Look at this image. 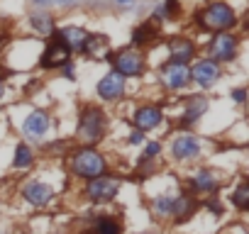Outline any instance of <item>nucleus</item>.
I'll return each instance as SVG.
<instances>
[{
    "instance_id": "obj_1",
    "label": "nucleus",
    "mask_w": 249,
    "mask_h": 234,
    "mask_svg": "<svg viewBox=\"0 0 249 234\" xmlns=\"http://www.w3.org/2000/svg\"><path fill=\"white\" fill-rule=\"evenodd\" d=\"M107 132V115L98 105H86L78 115L76 142L81 147H98Z\"/></svg>"
},
{
    "instance_id": "obj_2",
    "label": "nucleus",
    "mask_w": 249,
    "mask_h": 234,
    "mask_svg": "<svg viewBox=\"0 0 249 234\" xmlns=\"http://www.w3.org/2000/svg\"><path fill=\"white\" fill-rule=\"evenodd\" d=\"M69 168L76 178L90 181L107 171V161L95 147H78L69 154Z\"/></svg>"
},
{
    "instance_id": "obj_3",
    "label": "nucleus",
    "mask_w": 249,
    "mask_h": 234,
    "mask_svg": "<svg viewBox=\"0 0 249 234\" xmlns=\"http://www.w3.org/2000/svg\"><path fill=\"white\" fill-rule=\"evenodd\" d=\"M198 27L205 30V32H230L234 25H237V13L230 3H225V0H215V3H208L198 15Z\"/></svg>"
},
{
    "instance_id": "obj_4",
    "label": "nucleus",
    "mask_w": 249,
    "mask_h": 234,
    "mask_svg": "<svg viewBox=\"0 0 249 234\" xmlns=\"http://www.w3.org/2000/svg\"><path fill=\"white\" fill-rule=\"evenodd\" d=\"M105 61H110L112 64V71H117L124 78L142 76L144 73V64H147L142 49H135V47H124L120 51H107Z\"/></svg>"
},
{
    "instance_id": "obj_5",
    "label": "nucleus",
    "mask_w": 249,
    "mask_h": 234,
    "mask_svg": "<svg viewBox=\"0 0 249 234\" xmlns=\"http://www.w3.org/2000/svg\"><path fill=\"white\" fill-rule=\"evenodd\" d=\"M239 51V37L234 32H220L215 37H210L208 44V59L215 64H230L237 59Z\"/></svg>"
},
{
    "instance_id": "obj_6",
    "label": "nucleus",
    "mask_w": 249,
    "mask_h": 234,
    "mask_svg": "<svg viewBox=\"0 0 249 234\" xmlns=\"http://www.w3.org/2000/svg\"><path fill=\"white\" fill-rule=\"evenodd\" d=\"M120 185H122V181L117 178V176H107V173H103V176H98V178H90V181H86V198L90 200V202H110V200H115V195L120 193Z\"/></svg>"
},
{
    "instance_id": "obj_7",
    "label": "nucleus",
    "mask_w": 249,
    "mask_h": 234,
    "mask_svg": "<svg viewBox=\"0 0 249 234\" xmlns=\"http://www.w3.org/2000/svg\"><path fill=\"white\" fill-rule=\"evenodd\" d=\"M203 151V144L200 139L193 134V132H178L174 139H171V156L174 161L178 164H186V161H196Z\"/></svg>"
},
{
    "instance_id": "obj_8",
    "label": "nucleus",
    "mask_w": 249,
    "mask_h": 234,
    "mask_svg": "<svg viewBox=\"0 0 249 234\" xmlns=\"http://www.w3.org/2000/svg\"><path fill=\"white\" fill-rule=\"evenodd\" d=\"M49 130H52V117L47 110H32L22 120V134L27 142H35V144L44 142Z\"/></svg>"
},
{
    "instance_id": "obj_9",
    "label": "nucleus",
    "mask_w": 249,
    "mask_h": 234,
    "mask_svg": "<svg viewBox=\"0 0 249 234\" xmlns=\"http://www.w3.org/2000/svg\"><path fill=\"white\" fill-rule=\"evenodd\" d=\"M159 83L164 85V90L169 93H176V90H183L188 83H191V71L186 64H171L166 61L159 71Z\"/></svg>"
},
{
    "instance_id": "obj_10",
    "label": "nucleus",
    "mask_w": 249,
    "mask_h": 234,
    "mask_svg": "<svg viewBox=\"0 0 249 234\" xmlns=\"http://www.w3.org/2000/svg\"><path fill=\"white\" fill-rule=\"evenodd\" d=\"M188 71H191V81H193L198 88H203V90L213 88V85L220 81V76H222L220 64L210 61L208 56H205V59H198L193 66H188Z\"/></svg>"
},
{
    "instance_id": "obj_11",
    "label": "nucleus",
    "mask_w": 249,
    "mask_h": 234,
    "mask_svg": "<svg viewBox=\"0 0 249 234\" xmlns=\"http://www.w3.org/2000/svg\"><path fill=\"white\" fill-rule=\"evenodd\" d=\"M95 90H98V98H100V100L115 102V100H120V98L124 95V90H127V78L120 76L117 71H107V73L98 81Z\"/></svg>"
},
{
    "instance_id": "obj_12",
    "label": "nucleus",
    "mask_w": 249,
    "mask_h": 234,
    "mask_svg": "<svg viewBox=\"0 0 249 234\" xmlns=\"http://www.w3.org/2000/svg\"><path fill=\"white\" fill-rule=\"evenodd\" d=\"M66 61H71V51L64 47V42L56 34H52L47 47H44V51H42V56H39V66L52 71V68H61Z\"/></svg>"
},
{
    "instance_id": "obj_13",
    "label": "nucleus",
    "mask_w": 249,
    "mask_h": 234,
    "mask_svg": "<svg viewBox=\"0 0 249 234\" xmlns=\"http://www.w3.org/2000/svg\"><path fill=\"white\" fill-rule=\"evenodd\" d=\"M130 122L135 125V130H140V132H154L157 127H161V122H164V112H161V107L159 105H140L135 112H132V117H130Z\"/></svg>"
},
{
    "instance_id": "obj_14",
    "label": "nucleus",
    "mask_w": 249,
    "mask_h": 234,
    "mask_svg": "<svg viewBox=\"0 0 249 234\" xmlns=\"http://www.w3.org/2000/svg\"><path fill=\"white\" fill-rule=\"evenodd\" d=\"M210 107V100L203 95V93H196V95H188L186 98V107H183V115H181V120H178V127L183 132H191V127L200 120V117L208 112Z\"/></svg>"
},
{
    "instance_id": "obj_15",
    "label": "nucleus",
    "mask_w": 249,
    "mask_h": 234,
    "mask_svg": "<svg viewBox=\"0 0 249 234\" xmlns=\"http://www.w3.org/2000/svg\"><path fill=\"white\" fill-rule=\"evenodd\" d=\"M22 198L32 207H47L56 198V190L49 183H44V181H27L25 188H22Z\"/></svg>"
},
{
    "instance_id": "obj_16",
    "label": "nucleus",
    "mask_w": 249,
    "mask_h": 234,
    "mask_svg": "<svg viewBox=\"0 0 249 234\" xmlns=\"http://www.w3.org/2000/svg\"><path fill=\"white\" fill-rule=\"evenodd\" d=\"M220 173L213 171V168H198L191 178H188V185L193 193H205V195H215L220 190Z\"/></svg>"
},
{
    "instance_id": "obj_17",
    "label": "nucleus",
    "mask_w": 249,
    "mask_h": 234,
    "mask_svg": "<svg viewBox=\"0 0 249 234\" xmlns=\"http://www.w3.org/2000/svg\"><path fill=\"white\" fill-rule=\"evenodd\" d=\"M54 34L64 42V47H66L71 54H83V49H86V42H88V34H90V32H86V30H83V27H78V25H66V27L56 30Z\"/></svg>"
},
{
    "instance_id": "obj_18",
    "label": "nucleus",
    "mask_w": 249,
    "mask_h": 234,
    "mask_svg": "<svg viewBox=\"0 0 249 234\" xmlns=\"http://www.w3.org/2000/svg\"><path fill=\"white\" fill-rule=\"evenodd\" d=\"M166 49H169V61L171 64H186L196 56V44L188 37H171L166 39Z\"/></svg>"
},
{
    "instance_id": "obj_19",
    "label": "nucleus",
    "mask_w": 249,
    "mask_h": 234,
    "mask_svg": "<svg viewBox=\"0 0 249 234\" xmlns=\"http://www.w3.org/2000/svg\"><path fill=\"white\" fill-rule=\"evenodd\" d=\"M81 234H122V224L115 217H95Z\"/></svg>"
},
{
    "instance_id": "obj_20",
    "label": "nucleus",
    "mask_w": 249,
    "mask_h": 234,
    "mask_svg": "<svg viewBox=\"0 0 249 234\" xmlns=\"http://www.w3.org/2000/svg\"><path fill=\"white\" fill-rule=\"evenodd\" d=\"M30 27L42 34V37H52L56 32V22H54V15H49L47 10H37L30 15Z\"/></svg>"
},
{
    "instance_id": "obj_21",
    "label": "nucleus",
    "mask_w": 249,
    "mask_h": 234,
    "mask_svg": "<svg viewBox=\"0 0 249 234\" xmlns=\"http://www.w3.org/2000/svg\"><path fill=\"white\" fill-rule=\"evenodd\" d=\"M157 37H159V27H157L154 22L144 20L142 25H137V27L132 30V47L140 49V47H144V44H152Z\"/></svg>"
},
{
    "instance_id": "obj_22",
    "label": "nucleus",
    "mask_w": 249,
    "mask_h": 234,
    "mask_svg": "<svg viewBox=\"0 0 249 234\" xmlns=\"http://www.w3.org/2000/svg\"><path fill=\"white\" fill-rule=\"evenodd\" d=\"M196 207H198L196 198H193V195L181 193V195H176V202H174V215H171V217H176L178 222H183V219H188V217L196 212Z\"/></svg>"
},
{
    "instance_id": "obj_23",
    "label": "nucleus",
    "mask_w": 249,
    "mask_h": 234,
    "mask_svg": "<svg viewBox=\"0 0 249 234\" xmlns=\"http://www.w3.org/2000/svg\"><path fill=\"white\" fill-rule=\"evenodd\" d=\"M35 164V149L30 147V144H18L15 147V154H13V168H18V171H25V168H30Z\"/></svg>"
},
{
    "instance_id": "obj_24",
    "label": "nucleus",
    "mask_w": 249,
    "mask_h": 234,
    "mask_svg": "<svg viewBox=\"0 0 249 234\" xmlns=\"http://www.w3.org/2000/svg\"><path fill=\"white\" fill-rule=\"evenodd\" d=\"M86 56H107V39L103 34H88V42H86V49H83Z\"/></svg>"
},
{
    "instance_id": "obj_25",
    "label": "nucleus",
    "mask_w": 249,
    "mask_h": 234,
    "mask_svg": "<svg viewBox=\"0 0 249 234\" xmlns=\"http://www.w3.org/2000/svg\"><path fill=\"white\" fill-rule=\"evenodd\" d=\"M174 202H176V195L164 193V195H157L152 200V210H154L157 217H171L174 215Z\"/></svg>"
},
{
    "instance_id": "obj_26",
    "label": "nucleus",
    "mask_w": 249,
    "mask_h": 234,
    "mask_svg": "<svg viewBox=\"0 0 249 234\" xmlns=\"http://www.w3.org/2000/svg\"><path fill=\"white\" fill-rule=\"evenodd\" d=\"M230 200H232V205L237 207V210H247L249 207V183L247 181H242L234 190H232V195H230Z\"/></svg>"
},
{
    "instance_id": "obj_27",
    "label": "nucleus",
    "mask_w": 249,
    "mask_h": 234,
    "mask_svg": "<svg viewBox=\"0 0 249 234\" xmlns=\"http://www.w3.org/2000/svg\"><path fill=\"white\" fill-rule=\"evenodd\" d=\"M159 154H161V142H147L144 144V151H142V156H140V164L144 166V164H149V161H157L159 159Z\"/></svg>"
},
{
    "instance_id": "obj_28",
    "label": "nucleus",
    "mask_w": 249,
    "mask_h": 234,
    "mask_svg": "<svg viewBox=\"0 0 249 234\" xmlns=\"http://www.w3.org/2000/svg\"><path fill=\"white\" fill-rule=\"evenodd\" d=\"M161 10H164L166 20H174V17H178V13H181V3H178V0H164Z\"/></svg>"
},
{
    "instance_id": "obj_29",
    "label": "nucleus",
    "mask_w": 249,
    "mask_h": 234,
    "mask_svg": "<svg viewBox=\"0 0 249 234\" xmlns=\"http://www.w3.org/2000/svg\"><path fill=\"white\" fill-rule=\"evenodd\" d=\"M127 144H130V147H140V144H144V132L132 130V132L127 134Z\"/></svg>"
},
{
    "instance_id": "obj_30",
    "label": "nucleus",
    "mask_w": 249,
    "mask_h": 234,
    "mask_svg": "<svg viewBox=\"0 0 249 234\" xmlns=\"http://www.w3.org/2000/svg\"><path fill=\"white\" fill-rule=\"evenodd\" d=\"M61 73H64L66 81H76V66H73V61H66L61 66Z\"/></svg>"
},
{
    "instance_id": "obj_31",
    "label": "nucleus",
    "mask_w": 249,
    "mask_h": 234,
    "mask_svg": "<svg viewBox=\"0 0 249 234\" xmlns=\"http://www.w3.org/2000/svg\"><path fill=\"white\" fill-rule=\"evenodd\" d=\"M230 98H232L237 105H244V100H247V88H234V90L230 93Z\"/></svg>"
},
{
    "instance_id": "obj_32",
    "label": "nucleus",
    "mask_w": 249,
    "mask_h": 234,
    "mask_svg": "<svg viewBox=\"0 0 249 234\" xmlns=\"http://www.w3.org/2000/svg\"><path fill=\"white\" fill-rule=\"evenodd\" d=\"M205 205H208V210H210L213 215H222V205H220L217 195H210V200H208Z\"/></svg>"
},
{
    "instance_id": "obj_33",
    "label": "nucleus",
    "mask_w": 249,
    "mask_h": 234,
    "mask_svg": "<svg viewBox=\"0 0 249 234\" xmlns=\"http://www.w3.org/2000/svg\"><path fill=\"white\" fill-rule=\"evenodd\" d=\"M112 3H115V5H120V8H130V5L135 3V0H112Z\"/></svg>"
},
{
    "instance_id": "obj_34",
    "label": "nucleus",
    "mask_w": 249,
    "mask_h": 234,
    "mask_svg": "<svg viewBox=\"0 0 249 234\" xmlns=\"http://www.w3.org/2000/svg\"><path fill=\"white\" fill-rule=\"evenodd\" d=\"M3 93H5V78L0 76V98H3Z\"/></svg>"
},
{
    "instance_id": "obj_35",
    "label": "nucleus",
    "mask_w": 249,
    "mask_h": 234,
    "mask_svg": "<svg viewBox=\"0 0 249 234\" xmlns=\"http://www.w3.org/2000/svg\"><path fill=\"white\" fill-rule=\"evenodd\" d=\"M3 47H5V37L0 34V51H3Z\"/></svg>"
},
{
    "instance_id": "obj_36",
    "label": "nucleus",
    "mask_w": 249,
    "mask_h": 234,
    "mask_svg": "<svg viewBox=\"0 0 249 234\" xmlns=\"http://www.w3.org/2000/svg\"><path fill=\"white\" fill-rule=\"evenodd\" d=\"M140 234H152V232H140Z\"/></svg>"
}]
</instances>
